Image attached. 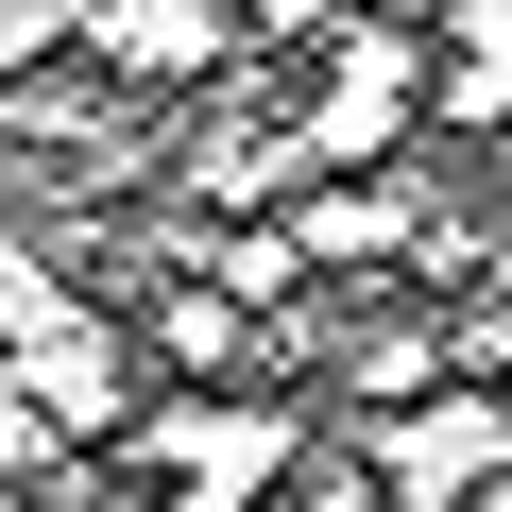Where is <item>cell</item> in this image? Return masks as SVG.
Masks as SVG:
<instances>
[{
	"label": "cell",
	"mask_w": 512,
	"mask_h": 512,
	"mask_svg": "<svg viewBox=\"0 0 512 512\" xmlns=\"http://www.w3.org/2000/svg\"><path fill=\"white\" fill-rule=\"evenodd\" d=\"M18 410L69 427V444L120 427V325L86 291H52V239H18Z\"/></svg>",
	"instance_id": "cell-1"
},
{
	"label": "cell",
	"mask_w": 512,
	"mask_h": 512,
	"mask_svg": "<svg viewBox=\"0 0 512 512\" xmlns=\"http://www.w3.org/2000/svg\"><path fill=\"white\" fill-rule=\"evenodd\" d=\"M410 120V35L393 18H342L325 52H291V137H308V188L325 171H376Z\"/></svg>",
	"instance_id": "cell-2"
},
{
	"label": "cell",
	"mask_w": 512,
	"mask_h": 512,
	"mask_svg": "<svg viewBox=\"0 0 512 512\" xmlns=\"http://www.w3.org/2000/svg\"><path fill=\"white\" fill-rule=\"evenodd\" d=\"M376 478H393V512H478V495L512 478V410H495V376H444V393L376 410Z\"/></svg>",
	"instance_id": "cell-3"
},
{
	"label": "cell",
	"mask_w": 512,
	"mask_h": 512,
	"mask_svg": "<svg viewBox=\"0 0 512 512\" xmlns=\"http://www.w3.org/2000/svg\"><path fill=\"white\" fill-rule=\"evenodd\" d=\"M291 444H308L291 410H239V393H222V410H205V393H188V410H154V461H171V478H274Z\"/></svg>",
	"instance_id": "cell-4"
},
{
	"label": "cell",
	"mask_w": 512,
	"mask_h": 512,
	"mask_svg": "<svg viewBox=\"0 0 512 512\" xmlns=\"http://www.w3.org/2000/svg\"><path fill=\"white\" fill-rule=\"evenodd\" d=\"M291 222H308V256H325V274H342V256H410V239H427L444 205H410L393 171H325V188H308Z\"/></svg>",
	"instance_id": "cell-5"
},
{
	"label": "cell",
	"mask_w": 512,
	"mask_h": 512,
	"mask_svg": "<svg viewBox=\"0 0 512 512\" xmlns=\"http://www.w3.org/2000/svg\"><path fill=\"white\" fill-rule=\"evenodd\" d=\"M239 18H256V35H308V18H325V0H239Z\"/></svg>",
	"instance_id": "cell-6"
},
{
	"label": "cell",
	"mask_w": 512,
	"mask_h": 512,
	"mask_svg": "<svg viewBox=\"0 0 512 512\" xmlns=\"http://www.w3.org/2000/svg\"><path fill=\"white\" fill-rule=\"evenodd\" d=\"M478 512H512V478H495V495H478Z\"/></svg>",
	"instance_id": "cell-7"
}]
</instances>
